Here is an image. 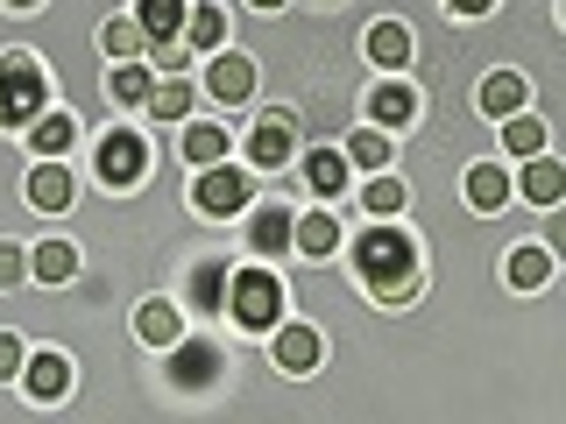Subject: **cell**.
<instances>
[{
    "label": "cell",
    "mask_w": 566,
    "mask_h": 424,
    "mask_svg": "<svg viewBox=\"0 0 566 424\" xmlns=\"http://www.w3.org/2000/svg\"><path fill=\"white\" fill-rule=\"evenodd\" d=\"M22 382L35 403H64L71 396V361L64 353H35V361H22Z\"/></svg>",
    "instance_id": "obj_7"
},
{
    "label": "cell",
    "mask_w": 566,
    "mask_h": 424,
    "mask_svg": "<svg viewBox=\"0 0 566 424\" xmlns=\"http://www.w3.org/2000/svg\"><path fill=\"white\" fill-rule=\"evenodd\" d=\"M43 99H50V78H43V64L22 57V50H8L0 57V120H43Z\"/></svg>",
    "instance_id": "obj_2"
},
{
    "label": "cell",
    "mask_w": 566,
    "mask_h": 424,
    "mask_svg": "<svg viewBox=\"0 0 566 424\" xmlns=\"http://www.w3.org/2000/svg\"><path fill=\"white\" fill-rule=\"evenodd\" d=\"M8 375H22V340H8V332H0V382Z\"/></svg>",
    "instance_id": "obj_34"
},
{
    "label": "cell",
    "mask_w": 566,
    "mask_h": 424,
    "mask_svg": "<svg viewBox=\"0 0 566 424\" xmlns=\"http://www.w3.org/2000/svg\"><path fill=\"white\" fill-rule=\"evenodd\" d=\"M149 71H142V64H120L114 71V106H142V99H149Z\"/></svg>",
    "instance_id": "obj_30"
},
{
    "label": "cell",
    "mask_w": 566,
    "mask_h": 424,
    "mask_svg": "<svg viewBox=\"0 0 566 424\" xmlns=\"http://www.w3.org/2000/svg\"><path fill=\"white\" fill-rule=\"evenodd\" d=\"M354 269H361V283L376 297H389V305H403V297L418 290V241L403 234V226H368L361 241H354Z\"/></svg>",
    "instance_id": "obj_1"
},
{
    "label": "cell",
    "mask_w": 566,
    "mask_h": 424,
    "mask_svg": "<svg viewBox=\"0 0 566 424\" xmlns=\"http://www.w3.org/2000/svg\"><path fill=\"white\" fill-rule=\"evenodd\" d=\"M368 212H403V184L376 177V184H368Z\"/></svg>",
    "instance_id": "obj_33"
},
{
    "label": "cell",
    "mask_w": 566,
    "mask_h": 424,
    "mask_svg": "<svg viewBox=\"0 0 566 424\" xmlns=\"http://www.w3.org/2000/svg\"><path fill=\"white\" fill-rule=\"evenodd\" d=\"M8 8H35V0H8Z\"/></svg>",
    "instance_id": "obj_39"
},
{
    "label": "cell",
    "mask_w": 566,
    "mask_h": 424,
    "mask_svg": "<svg viewBox=\"0 0 566 424\" xmlns=\"http://www.w3.org/2000/svg\"><path fill=\"white\" fill-rule=\"evenodd\" d=\"M248 241H255V255H276V247L291 241V212H283V205H262L255 220H248Z\"/></svg>",
    "instance_id": "obj_18"
},
{
    "label": "cell",
    "mask_w": 566,
    "mask_h": 424,
    "mask_svg": "<svg viewBox=\"0 0 566 424\" xmlns=\"http://www.w3.org/2000/svg\"><path fill=\"white\" fill-rule=\"evenodd\" d=\"M135 332H142L149 347H177V340H185V318H177V305H164V297H149V305L135 311Z\"/></svg>",
    "instance_id": "obj_10"
},
{
    "label": "cell",
    "mask_w": 566,
    "mask_h": 424,
    "mask_svg": "<svg viewBox=\"0 0 566 424\" xmlns=\"http://www.w3.org/2000/svg\"><path fill=\"white\" fill-rule=\"evenodd\" d=\"M227 311H234V326H248V332H270L283 318V283L270 269H241L227 283Z\"/></svg>",
    "instance_id": "obj_3"
},
{
    "label": "cell",
    "mask_w": 566,
    "mask_h": 424,
    "mask_svg": "<svg viewBox=\"0 0 566 424\" xmlns=\"http://www.w3.org/2000/svg\"><path fill=\"white\" fill-rule=\"evenodd\" d=\"M185 35H191V50H212V43H227V14H220V8H199V14H185Z\"/></svg>",
    "instance_id": "obj_27"
},
{
    "label": "cell",
    "mask_w": 566,
    "mask_h": 424,
    "mask_svg": "<svg viewBox=\"0 0 566 424\" xmlns=\"http://www.w3.org/2000/svg\"><path fill=\"white\" fill-rule=\"evenodd\" d=\"M29 205L64 212V205H71V170H64V163H35V170H29Z\"/></svg>",
    "instance_id": "obj_11"
},
{
    "label": "cell",
    "mask_w": 566,
    "mask_h": 424,
    "mask_svg": "<svg viewBox=\"0 0 566 424\" xmlns=\"http://www.w3.org/2000/svg\"><path fill=\"white\" fill-rule=\"evenodd\" d=\"M185 156H191V163H199V170H212V163H220V156H227V128H212V120H199V128L185 135Z\"/></svg>",
    "instance_id": "obj_23"
},
{
    "label": "cell",
    "mask_w": 566,
    "mask_h": 424,
    "mask_svg": "<svg viewBox=\"0 0 566 424\" xmlns=\"http://www.w3.org/2000/svg\"><path fill=\"white\" fill-rule=\"evenodd\" d=\"M503 149H517V156H538V149H545V128H538L531 114H510V120H503Z\"/></svg>",
    "instance_id": "obj_28"
},
{
    "label": "cell",
    "mask_w": 566,
    "mask_h": 424,
    "mask_svg": "<svg viewBox=\"0 0 566 424\" xmlns=\"http://www.w3.org/2000/svg\"><path fill=\"white\" fill-rule=\"evenodd\" d=\"M276 368H291V375L318 368V332H312V326H283V332H276Z\"/></svg>",
    "instance_id": "obj_13"
},
{
    "label": "cell",
    "mask_w": 566,
    "mask_h": 424,
    "mask_svg": "<svg viewBox=\"0 0 566 424\" xmlns=\"http://www.w3.org/2000/svg\"><path fill=\"white\" fill-rule=\"evenodd\" d=\"M347 163H361V170H382V163H389V141H382L376 128H368V135H354V141H347Z\"/></svg>",
    "instance_id": "obj_32"
},
{
    "label": "cell",
    "mask_w": 566,
    "mask_h": 424,
    "mask_svg": "<svg viewBox=\"0 0 566 424\" xmlns=\"http://www.w3.org/2000/svg\"><path fill=\"white\" fill-rule=\"evenodd\" d=\"M559 191H566L559 163H553V156H538V163L524 170V199H531V205H559Z\"/></svg>",
    "instance_id": "obj_20"
},
{
    "label": "cell",
    "mask_w": 566,
    "mask_h": 424,
    "mask_svg": "<svg viewBox=\"0 0 566 424\" xmlns=\"http://www.w3.org/2000/svg\"><path fill=\"white\" fill-rule=\"evenodd\" d=\"M468 199L482 205V212H495V205L510 199V177L495 170V163H482V170H468Z\"/></svg>",
    "instance_id": "obj_24"
},
{
    "label": "cell",
    "mask_w": 566,
    "mask_h": 424,
    "mask_svg": "<svg viewBox=\"0 0 566 424\" xmlns=\"http://www.w3.org/2000/svg\"><path fill=\"white\" fill-rule=\"evenodd\" d=\"M142 35H149V43H177V35H185V0H142Z\"/></svg>",
    "instance_id": "obj_12"
},
{
    "label": "cell",
    "mask_w": 566,
    "mask_h": 424,
    "mask_svg": "<svg viewBox=\"0 0 566 424\" xmlns=\"http://www.w3.org/2000/svg\"><path fill=\"white\" fill-rule=\"evenodd\" d=\"M447 8H453V14H489L495 0H447Z\"/></svg>",
    "instance_id": "obj_37"
},
{
    "label": "cell",
    "mask_w": 566,
    "mask_h": 424,
    "mask_svg": "<svg viewBox=\"0 0 566 424\" xmlns=\"http://www.w3.org/2000/svg\"><path fill=\"white\" fill-rule=\"evenodd\" d=\"M283 156H291V120H262V128H255V141H248V163L276 170Z\"/></svg>",
    "instance_id": "obj_17"
},
{
    "label": "cell",
    "mask_w": 566,
    "mask_h": 424,
    "mask_svg": "<svg viewBox=\"0 0 566 424\" xmlns=\"http://www.w3.org/2000/svg\"><path fill=\"white\" fill-rule=\"evenodd\" d=\"M191 305H199V311L227 305V269H220V262H199V269H191Z\"/></svg>",
    "instance_id": "obj_22"
},
{
    "label": "cell",
    "mask_w": 566,
    "mask_h": 424,
    "mask_svg": "<svg viewBox=\"0 0 566 424\" xmlns=\"http://www.w3.org/2000/svg\"><path fill=\"white\" fill-rule=\"evenodd\" d=\"M305 184L318 191V199H340V191H347V156H340V149L305 156Z\"/></svg>",
    "instance_id": "obj_14"
},
{
    "label": "cell",
    "mask_w": 566,
    "mask_h": 424,
    "mask_svg": "<svg viewBox=\"0 0 566 424\" xmlns=\"http://www.w3.org/2000/svg\"><path fill=\"white\" fill-rule=\"evenodd\" d=\"M149 50H156V64H164V71H177V64L191 57V43H149Z\"/></svg>",
    "instance_id": "obj_36"
},
{
    "label": "cell",
    "mask_w": 566,
    "mask_h": 424,
    "mask_svg": "<svg viewBox=\"0 0 566 424\" xmlns=\"http://www.w3.org/2000/svg\"><path fill=\"white\" fill-rule=\"evenodd\" d=\"M35 276H43V283H71V276H78V255H71V241L35 247Z\"/></svg>",
    "instance_id": "obj_25"
},
{
    "label": "cell",
    "mask_w": 566,
    "mask_h": 424,
    "mask_svg": "<svg viewBox=\"0 0 566 424\" xmlns=\"http://www.w3.org/2000/svg\"><path fill=\"white\" fill-rule=\"evenodd\" d=\"M206 93L227 99V106L248 99V93H255V64H248V57H227V50H220V57L206 64Z\"/></svg>",
    "instance_id": "obj_8"
},
{
    "label": "cell",
    "mask_w": 566,
    "mask_h": 424,
    "mask_svg": "<svg viewBox=\"0 0 566 424\" xmlns=\"http://www.w3.org/2000/svg\"><path fill=\"white\" fill-rule=\"evenodd\" d=\"M170 382H177V389L220 382V353H212L206 340H177V347H170Z\"/></svg>",
    "instance_id": "obj_6"
},
{
    "label": "cell",
    "mask_w": 566,
    "mask_h": 424,
    "mask_svg": "<svg viewBox=\"0 0 566 424\" xmlns=\"http://www.w3.org/2000/svg\"><path fill=\"white\" fill-rule=\"evenodd\" d=\"M368 114H376V128H403V120H418V93L403 78H389L368 93Z\"/></svg>",
    "instance_id": "obj_9"
},
{
    "label": "cell",
    "mask_w": 566,
    "mask_h": 424,
    "mask_svg": "<svg viewBox=\"0 0 566 424\" xmlns=\"http://www.w3.org/2000/svg\"><path fill=\"white\" fill-rule=\"evenodd\" d=\"M482 106H489L495 120L524 114V78H517V71H495V78H482Z\"/></svg>",
    "instance_id": "obj_16"
},
{
    "label": "cell",
    "mask_w": 566,
    "mask_h": 424,
    "mask_svg": "<svg viewBox=\"0 0 566 424\" xmlns=\"http://www.w3.org/2000/svg\"><path fill=\"white\" fill-rule=\"evenodd\" d=\"M368 57H376V64H411V29H403V22H376V29H368Z\"/></svg>",
    "instance_id": "obj_19"
},
{
    "label": "cell",
    "mask_w": 566,
    "mask_h": 424,
    "mask_svg": "<svg viewBox=\"0 0 566 424\" xmlns=\"http://www.w3.org/2000/svg\"><path fill=\"white\" fill-rule=\"evenodd\" d=\"M291 241L305 247V255H333V247H340V220H333V212H305V220H291Z\"/></svg>",
    "instance_id": "obj_15"
},
{
    "label": "cell",
    "mask_w": 566,
    "mask_h": 424,
    "mask_svg": "<svg viewBox=\"0 0 566 424\" xmlns=\"http://www.w3.org/2000/svg\"><path fill=\"white\" fill-rule=\"evenodd\" d=\"M142 170H149V149H142V135H128V128H114L99 141V177L114 191H135L142 184Z\"/></svg>",
    "instance_id": "obj_4"
},
{
    "label": "cell",
    "mask_w": 566,
    "mask_h": 424,
    "mask_svg": "<svg viewBox=\"0 0 566 424\" xmlns=\"http://www.w3.org/2000/svg\"><path fill=\"white\" fill-rule=\"evenodd\" d=\"M71 135H78V128H71V114H43V120H35V156H64Z\"/></svg>",
    "instance_id": "obj_26"
},
{
    "label": "cell",
    "mask_w": 566,
    "mask_h": 424,
    "mask_svg": "<svg viewBox=\"0 0 566 424\" xmlns=\"http://www.w3.org/2000/svg\"><path fill=\"white\" fill-rule=\"evenodd\" d=\"M29 269H22V247H0V290H8V283H22Z\"/></svg>",
    "instance_id": "obj_35"
},
{
    "label": "cell",
    "mask_w": 566,
    "mask_h": 424,
    "mask_svg": "<svg viewBox=\"0 0 566 424\" xmlns=\"http://www.w3.org/2000/svg\"><path fill=\"white\" fill-rule=\"evenodd\" d=\"M255 8H283V0H255Z\"/></svg>",
    "instance_id": "obj_38"
},
{
    "label": "cell",
    "mask_w": 566,
    "mask_h": 424,
    "mask_svg": "<svg viewBox=\"0 0 566 424\" xmlns=\"http://www.w3.org/2000/svg\"><path fill=\"white\" fill-rule=\"evenodd\" d=\"M545 276H553V262H545V247H524V255H510V283H524V290H538Z\"/></svg>",
    "instance_id": "obj_31"
},
{
    "label": "cell",
    "mask_w": 566,
    "mask_h": 424,
    "mask_svg": "<svg viewBox=\"0 0 566 424\" xmlns=\"http://www.w3.org/2000/svg\"><path fill=\"white\" fill-rule=\"evenodd\" d=\"M142 106H149L156 120H185L191 114V85L185 78H164V85H149V99H142Z\"/></svg>",
    "instance_id": "obj_21"
},
{
    "label": "cell",
    "mask_w": 566,
    "mask_h": 424,
    "mask_svg": "<svg viewBox=\"0 0 566 424\" xmlns=\"http://www.w3.org/2000/svg\"><path fill=\"white\" fill-rule=\"evenodd\" d=\"M99 43H106V57H135V50H149V35H142V22H106Z\"/></svg>",
    "instance_id": "obj_29"
},
{
    "label": "cell",
    "mask_w": 566,
    "mask_h": 424,
    "mask_svg": "<svg viewBox=\"0 0 566 424\" xmlns=\"http://www.w3.org/2000/svg\"><path fill=\"white\" fill-rule=\"evenodd\" d=\"M191 205L199 212H212V220H227V212H241L248 205V177L241 170H199V191H191Z\"/></svg>",
    "instance_id": "obj_5"
}]
</instances>
